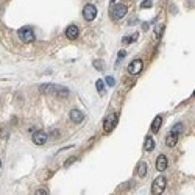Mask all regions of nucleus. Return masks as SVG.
<instances>
[{
  "label": "nucleus",
  "instance_id": "obj_1",
  "mask_svg": "<svg viewBox=\"0 0 195 195\" xmlns=\"http://www.w3.org/2000/svg\"><path fill=\"white\" fill-rule=\"evenodd\" d=\"M39 91L44 92V94H55L58 95L59 98H66L69 95V89L67 87H63V86H55V84H44L39 87Z\"/></svg>",
  "mask_w": 195,
  "mask_h": 195
},
{
  "label": "nucleus",
  "instance_id": "obj_2",
  "mask_svg": "<svg viewBox=\"0 0 195 195\" xmlns=\"http://www.w3.org/2000/svg\"><path fill=\"white\" fill-rule=\"evenodd\" d=\"M117 122H119V114H116V113L109 114L108 117L105 119V122H103V130H105V133H111L116 128Z\"/></svg>",
  "mask_w": 195,
  "mask_h": 195
},
{
  "label": "nucleus",
  "instance_id": "obj_3",
  "mask_svg": "<svg viewBox=\"0 0 195 195\" xmlns=\"http://www.w3.org/2000/svg\"><path fill=\"white\" fill-rule=\"evenodd\" d=\"M127 11H128L127 5L117 3V5H114V6L111 8V17H113L114 21H119V19H122V17H125Z\"/></svg>",
  "mask_w": 195,
  "mask_h": 195
},
{
  "label": "nucleus",
  "instance_id": "obj_4",
  "mask_svg": "<svg viewBox=\"0 0 195 195\" xmlns=\"http://www.w3.org/2000/svg\"><path fill=\"white\" fill-rule=\"evenodd\" d=\"M166 186H167V180L164 178V176H158V178L153 181V184H151V192L155 195H159V193L164 192Z\"/></svg>",
  "mask_w": 195,
  "mask_h": 195
},
{
  "label": "nucleus",
  "instance_id": "obj_5",
  "mask_svg": "<svg viewBox=\"0 0 195 195\" xmlns=\"http://www.w3.org/2000/svg\"><path fill=\"white\" fill-rule=\"evenodd\" d=\"M19 38H21V41H22V42L30 44V42H33V41H34V31H33L30 27H24V28H21V30H19Z\"/></svg>",
  "mask_w": 195,
  "mask_h": 195
},
{
  "label": "nucleus",
  "instance_id": "obj_6",
  "mask_svg": "<svg viewBox=\"0 0 195 195\" xmlns=\"http://www.w3.org/2000/svg\"><path fill=\"white\" fill-rule=\"evenodd\" d=\"M83 17H84V19H86L87 22L94 21L95 17H97V8H95V5L87 3V5L83 8Z\"/></svg>",
  "mask_w": 195,
  "mask_h": 195
},
{
  "label": "nucleus",
  "instance_id": "obj_7",
  "mask_svg": "<svg viewBox=\"0 0 195 195\" xmlns=\"http://www.w3.org/2000/svg\"><path fill=\"white\" fill-rule=\"evenodd\" d=\"M142 67H144L142 59H133V61L130 63V66H128V72H130L131 75H137L140 70H142Z\"/></svg>",
  "mask_w": 195,
  "mask_h": 195
},
{
  "label": "nucleus",
  "instance_id": "obj_8",
  "mask_svg": "<svg viewBox=\"0 0 195 195\" xmlns=\"http://www.w3.org/2000/svg\"><path fill=\"white\" fill-rule=\"evenodd\" d=\"M47 139H48V136H47V133H44V131H36V133H33V142L36 144V145H44V144L47 142Z\"/></svg>",
  "mask_w": 195,
  "mask_h": 195
},
{
  "label": "nucleus",
  "instance_id": "obj_9",
  "mask_svg": "<svg viewBox=\"0 0 195 195\" xmlns=\"http://www.w3.org/2000/svg\"><path fill=\"white\" fill-rule=\"evenodd\" d=\"M78 34H80V28H78L77 25H69V27L66 28V36H67V39H70V41L77 39Z\"/></svg>",
  "mask_w": 195,
  "mask_h": 195
},
{
  "label": "nucleus",
  "instance_id": "obj_10",
  "mask_svg": "<svg viewBox=\"0 0 195 195\" xmlns=\"http://www.w3.org/2000/svg\"><path fill=\"white\" fill-rule=\"evenodd\" d=\"M167 164H169L167 156H166V155H159L158 159H156V169H158L159 172H164V170L167 169Z\"/></svg>",
  "mask_w": 195,
  "mask_h": 195
},
{
  "label": "nucleus",
  "instance_id": "obj_11",
  "mask_svg": "<svg viewBox=\"0 0 195 195\" xmlns=\"http://www.w3.org/2000/svg\"><path fill=\"white\" fill-rule=\"evenodd\" d=\"M69 117H70V120H72L74 123H81L83 119H84V116H83V113L80 109H72L70 114H69Z\"/></svg>",
  "mask_w": 195,
  "mask_h": 195
},
{
  "label": "nucleus",
  "instance_id": "obj_12",
  "mask_svg": "<svg viewBox=\"0 0 195 195\" xmlns=\"http://www.w3.org/2000/svg\"><path fill=\"white\" fill-rule=\"evenodd\" d=\"M176 142H178V134L173 133V131H170V133L167 134V137H166V145H167V147H175Z\"/></svg>",
  "mask_w": 195,
  "mask_h": 195
},
{
  "label": "nucleus",
  "instance_id": "obj_13",
  "mask_svg": "<svg viewBox=\"0 0 195 195\" xmlns=\"http://www.w3.org/2000/svg\"><path fill=\"white\" fill-rule=\"evenodd\" d=\"M161 125H162V117L161 116H156L155 120H153V123H151V133H158L159 128H161Z\"/></svg>",
  "mask_w": 195,
  "mask_h": 195
},
{
  "label": "nucleus",
  "instance_id": "obj_14",
  "mask_svg": "<svg viewBox=\"0 0 195 195\" xmlns=\"http://www.w3.org/2000/svg\"><path fill=\"white\" fill-rule=\"evenodd\" d=\"M147 169H148V167H147V162H144V161L139 162V164H137V176L144 178V176L147 175Z\"/></svg>",
  "mask_w": 195,
  "mask_h": 195
},
{
  "label": "nucleus",
  "instance_id": "obj_15",
  "mask_svg": "<svg viewBox=\"0 0 195 195\" xmlns=\"http://www.w3.org/2000/svg\"><path fill=\"white\" fill-rule=\"evenodd\" d=\"M144 148H145V151H151V150L155 148V140H153V137H151V136H147V137H145Z\"/></svg>",
  "mask_w": 195,
  "mask_h": 195
},
{
  "label": "nucleus",
  "instance_id": "obj_16",
  "mask_svg": "<svg viewBox=\"0 0 195 195\" xmlns=\"http://www.w3.org/2000/svg\"><path fill=\"white\" fill-rule=\"evenodd\" d=\"M95 86H97L98 94H103V92H105V83H103V80H97V81H95Z\"/></svg>",
  "mask_w": 195,
  "mask_h": 195
},
{
  "label": "nucleus",
  "instance_id": "obj_17",
  "mask_svg": "<svg viewBox=\"0 0 195 195\" xmlns=\"http://www.w3.org/2000/svg\"><path fill=\"white\" fill-rule=\"evenodd\" d=\"M136 39H137V33H134L133 36H125V38H123V44H130V42H133Z\"/></svg>",
  "mask_w": 195,
  "mask_h": 195
},
{
  "label": "nucleus",
  "instance_id": "obj_18",
  "mask_svg": "<svg viewBox=\"0 0 195 195\" xmlns=\"http://www.w3.org/2000/svg\"><path fill=\"white\" fill-rule=\"evenodd\" d=\"M172 131H173V133H176V134H180V133L183 131V125H181V123H176V125L172 128Z\"/></svg>",
  "mask_w": 195,
  "mask_h": 195
},
{
  "label": "nucleus",
  "instance_id": "obj_19",
  "mask_svg": "<svg viewBox=\"0 0 195 195\" xmlns=\"http://www.w3.org/2000/svg\"><path fill=\"white\" fill-rule=\"evenodd\" d=\"M151 5H153V2H151V0H144V2L142 3H140V8H151Z\"/></svg>",
  "mask_w": 195,
  "mask_h": 195
},
{
  "label": "nucleus",
  "instance_id": "obj_20",
  "mask_svg": "<svg viewBox=\"0 0 195 195\" xmlns=\"http://www.w3.org/2000/svg\"><path fill=\"white\" fill-rule=\"evenodd\" d=\"M94 67H95L97 70H103V61L95 59V61H94Z\"/></svg>",
  "mask_w": 195,
  "mask_h": 195
},
{
  "label": "nucleus",
  "instance_id": "obj_21",
  "mask_svg": "<svg viewBox=\"0 0 195 195\" xmlns=\"http://www.w3.org/2000/svg\"><path fill=\"white\" fill-rule=\"evenodd\" d=\"M162 30H164V25H161L159 28H156V36H158V38H161V34H162Z\"/></svg>",
  "mask_w": 195,
  "mask_h": 195
},
{
  "label": "nucleus",
  "instance_id": "obj_22",
  "mask_svg": "<svg viewBox=\"0 0 195 195\" xmlns=\"http://www.w3.org/2000/svg\"><path fill=\"white\" fill-rule=\"evenodd\" d=\"M106 83H108V86H114V84H116V81H114L113 77H108V78H106Z\"/></svg>",
  "mask_w": 195,
  "mask_h": 195
},
{
  "label": "nucleus",
  "instance_id": "obj_23",
  "mask_svg": "<svg viewBox=\"0 0 195 195\" xmlns=\"http://www.w3.org/2000/svg\"><path fill=\"white\" fill-rule=\"evenodd\" d=\"M125 55H127V52H125V50H120V52H119V61L125 58Z\"/></svg>",
  "mask_w": 195,
  "mask_h": 195
},
{
  "label": "nucleus",
  "instance_id": "obj_24",
  "mask_svg": "<svg viewBox=\"0 0 195 195\" xmlns=\"http://www.w3.org/2000/svg\"><path fill=\"white\" fill-rule=\"evenodd\" d=\"M75 161H77V158H72V159H69V161H66V164H64V166H66V167H69L70 164L75 162Z\"/></svg>",
  "mask_w": 195,
  "mask_h": 195
},
{
  "label": "nucleus",
  "instance_id": "obj_25",
  "mask_svg": "<svg viewBox=\"0 0 195 195\" xmlns=\"http://www.w3.org/2000/svg\"><path fill=\"white\" fill-rule=\"evenodd\" d=\"M36 193H48V190H47V189H38Z\"/></svg>",
  "mask_w": 195,
  "mask_h": 195
},
{
  "label": "nucleus",
  "instance_id": "obj_26",
  "mask_svg": "<svg viewBox=\"0 0 195 195\" xmlns=\"http://www.w3.org/2000/svg\"><path fill=\"white\" fill-rule=\"evenodd\" d=\"M0 167H2V161H0Z\"/></svg>",
  "mask_w": 195,
  "mask_h": 195
},
{
  "label": "nucleus",
  "instance_id": "obj_27",
  "mask_svg": "<svg viewBox=\"0 0 195 195\" xmlns=\"http://www.w3.org/2000/svg\"><path fill=\"white\" fill-rule=\"evenodd\" d=\"M111 2H113V3H114V2H116V0H111Z\"/></svg>",
  "mask_w": 195,
  "mask_h": 195
}]
</instances>
